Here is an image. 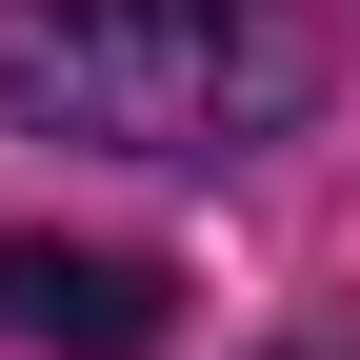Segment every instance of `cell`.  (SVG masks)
Returning <instances> with one entry per match:
<instances>
[{
  "mask_svg": "<svg viewBox=\"0 0 360 360\" xmlns=\"http://www.w3.org/2000/svg\"><path fill=\"white\" fill-rule=\"evenodd\" d=\"M321 101L300 20L260 0H0V120L20 141H101V160H200Z\"/></svg>",
  "mask_w": 360,
  "mask_h": 360,
  "instance_id": "6da1fadb",
  "label": "cell"
},
{
  "mask_svg": "<svg viewBox=\"0 0 360 360\" xmlns=\"http://www.w3.org/2000/svg\"><path fill=\"white\" fill-rule=\"evenodd\" d=\"M0 321L60 340V360H160L180 340V281L120 260V240H0Z\"/></svg>",
  "mask_w": 360,
  "mask_h": 360,
  "instance_id": "7a4b0ae2",
  "label": "cell"
}]
</instances>
